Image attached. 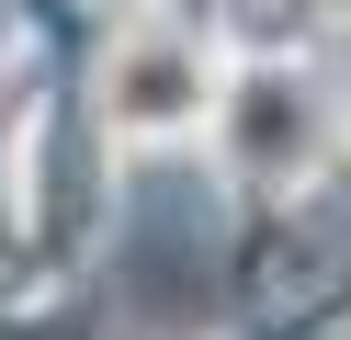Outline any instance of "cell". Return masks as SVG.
<instances>
[{"instance_id":"6da1fadb","label":"cell","mask_w":351,"mask_h":340,"mask_svg":"<svg viewBox=\"0 0 351 340\" xmlns=\"http://www.w3.org/2000/svg\"><path fill=\"white\" fill-rule=\"evenodd\" d=\"M204 91H215V68H204V45H182V34H125L114 68H102L114 136H182V125H204Z\"/></svg>"}]
</instances>
